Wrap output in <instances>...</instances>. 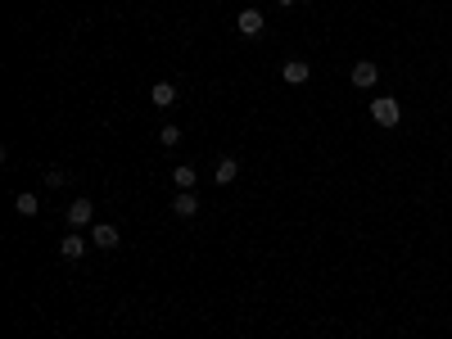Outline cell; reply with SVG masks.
<instances>
[{
  "mask_svg": "<svg viewBox=\"0 0 452 339\" xmlns=\"http://www.w3.org/2000/svg\"><path fill=\"white\" fill-rule=\"evenodd\" d=\"M371 118H376L380 122V127H398V122H403V104H398V100H371Z\"/></svg>",
  "mask_w": 452,
  "mask_h": 339,
  "instance_id": "6da1fadb",
  "label": "cell"
},
{
  "mask_svg": "<svg viewBox=\"0 0 452 339\" xmlns=\"http://www.w3.org/2000/svg\"><path fill=\"white\" fill-rule=\"evenodd\" d=\"M236 27H240V36H249V41H253V36H262L267 19H262V10H253V5H249V10L236 14Z\"/></svg>",
  "mask_w": 452,
  "mask_h": 339,
  "instance_id": "7a4b0ae2",
  "label": "cell"
},
{
  "mask_svg": "<svg viewBox=\"0 0 452 339\" xmlns=\"http://www.w3.org/2000/svg\"><path fill=\"white\" fill-rule=\"evenodd\" d=\"M118 226H113V222H95V226H91V244H100V249H118Z\"/></svg>",
  "mask_w": 452,
  "mask_h": 339,
  "instance_id": "3957f363",
  "label": "cell"
},
{
  "mask_svg": "<svg viewBox=\"0 0 452 339\" xmlns=\"http://www.w3.org/2000/svg\"><path fill=\"white\" fill-rule=\"evenodd\" d=\"M376 82H380V68L376 64H366V59H362V64H353V86L357 91H371Z\"/></svg>",
  "mask_w": 452,
  "mask_h": 339,
  "instance_id": "277c9868",
  "label": "cell"
},
{
  "mask_svg": "<svg viewBox=\"0 0 452 339\" xmlns=\"http://www.w3.org/2000/svg\"><path fill=\"white\" fill-rule=\"evenodd\" d=\"M236 176H240V163L231 159V154H222V159H217V167H213V181H217V186H231Z\"/></svg>",
  "mask_w": 452,
  "mask_h": 339,
  "instance_id": "5b68a950",
  "label": "cell"
},
{
  "mask_svg": "<svg viewBox=\"0 0 452 339\" xmlns=\"http://www.w3.org/2000/svg\"><path fill=\"white\" fill-rule=\"evenodd\" d=\"M91 213H95V204H91V199H73V204H68V226H87L91 222Z\"/></svg>",
  "mask_w": 452,
  "mask_h": 339,
  "instance_id": "8992f818",
  "label": "cell"
},
{
  "mask_svg": "<svg viewBox=\"0 0 452 339\" xmlns=\"http://www.w3.org/2000/svg\"><path fill=\"white\" fill-rule=\"evenodd\" d=\"M172 213H177V218H194V213H199L194 190H177V195H172Z\"/></svg>",
  "mask_w": 452,
  "mask_h": 339,
  "instance_id": "52a82bcc",
  "label": "cell"
},
{
  "mask_svg": "<svg viewBox=\"0 0 452 339\" xmlns=\"http://www.w3.org/2000/svg\"><path fill=\"white\" fill-rule=\"evenodd\" d=\"M59 253H64L68 263H77V258H82V253H87V240H82V235H77V231H68L64 240H59Z\"/></svg>",
  "mask_w": 452,
  "mask_h": 339,
  "instance_id": "ba28073f",
  "label": "cell"
},
{
  "mask_svg": "<svg viewBox=\"0 0 452 339\" xmlns=\"http://www.w3.org/2000/svg\"><path fill=\"white\" fill-rule=\"evenodd\" d=\"M308 73H313V68L303 64V59H290V64L280 68V77H285V82H290V86H303V82H308Z\"/></svg>",
  "mask_w": 452,
  "mask_h": 339,
  "instance_id": "9c48e42d",
  "label": "cell"
},
{
  "mask_svg": "<svg viewBox=\"0 0 452 339\" xmlns=\"http://www.w3.org/2000/svg\"><path fill=\"white\" fill-rule=\"evenodd\" d=\"M150 104H159V109H172V104H177V86H172V82H159V86L150 91Z\"/></svg>",
  "mask_w": 452,
  "mask_h": 339,
  "instance_id": "30bf717a",
  "label": "cell"
},
{
  "mask_svg": "<svg viewBox=\"0 0 452 339\" xmlns=\"http://www.w3.org/2000/svg\"><path fill=\"white\" fill-rule=\"evenodd\" d=\"M194 181H199V172H194L190 163L172 167V186H177V190H194Z\"/></svg>",
  "mask_w": 452,
  "mask_h": 339,
  "instance_id": "8fae6325",
  "label": "cell"
},
{
  "mask_svg": "<svg viewBox=\"0 0 452 339\" xmlns=\"http://www.w3.org/2000/svg\"><path fill=\"white\" fill-rule=\"evenodd\" d=\"M36 195H27V190H23V195H14V213H19V218H36Z\"/></svg>",
  "mask_w": 452,
  "mask_h": 339,
  "instance_id": "7c38bea8",
  "label": "cell"
},
{
  "mask_svg": "<svg viewBox=\"0 0 452 339\" xmlns=\"http://www.w3.org/2000/svg\"><path fill=\"white\" fill-rule=\"evenodd\" d=\"M159 145H168V150H172V145H181V132H177L172 122H168V127H159Z\"/></svg>",
  "mask_w": 452,
  "mask_h": 339,
  "instance_id": "4fadbf2b",
  "label": "cell"
},
{
  "mask_svg": "<svg viewBox=\"0 0 452 339\" xmlns=\"http://www.w3.org/2000/svg\"><path fill=\"white\" fill-rule=\"evenodd\" d=\"M64 181H68V172H64V167H50V172H45V186H50V190H59Z\"/></svg>",
  "mask_w": 452,
  "mask_h": 339,
  "instance_id": "5bb4252c",
  "label": "cell"
},
{
  "mask_svg": "<svg viewBox=\"0 0 452 339\" xmlns=\"http://www.w3.org/2000/svg\"><path fill=\"white\" fill-rule=\"evenodd\" d=\"M276 5H280V10H290V5H294V0H276Z\"/></svg>",
  "mask_w": 452,
  "mask_h": 339,
  "instance_id": "9a60e30c",
  "label": "cell"
}]
</instances>
